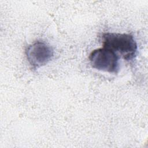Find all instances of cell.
<instances>
[{"label": "cell", "mask_w": 148, "mask_h": 148, "mask_svg": "<svg viewBox=\"0 0 148 148\" xmlns=\"http://www.w3.org/2000/svg\"><path fill=\"white\" fill-rule=\"evenodd\" d=\"M103 47L119 54L126 61L132 60L136 55L137 44L129 34L105 33L102 36Z\"/></svg>", "instance_id": "obj_1"}, {"label": "cell", "mask_w": 148, "mask_h": 148, "mask_svg": "<svg viewBox=\"0 0 148 148\" xmlns=\"http://www.w3.org/2000/svg\"><path fill=\"white\" fill-rule=\"evenodd\" d=\"M91 66L99 71L117 73L119 69L118 56L105 47L94 50L89 55Z\"/></svg>", "instance_id": "obj_2"}, {"label": "cell", "mask_w": 148, "mask_h": 148, "mask_svg": "<svg viewBox=\"0 0 148 148\" xmlns=\"http://www.w3.org/2000/svg\"><path fill=\"white\" fill-rule=\"evenodd\" d=\"M27 60L34 69L46 65L53 58V48L46 43L36 41L27 46L25 50Z\"/></svg>", "instance_id": "obj_3"}]
</instances>
